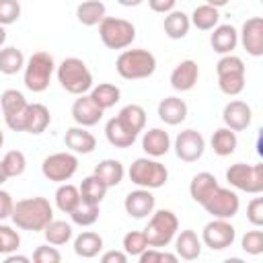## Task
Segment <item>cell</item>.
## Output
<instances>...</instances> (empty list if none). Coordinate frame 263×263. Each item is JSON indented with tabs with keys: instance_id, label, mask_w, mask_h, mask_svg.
<instances>
[{
	"instance_id": "f546056e",
	"label": "cell",
	"mask_w": 263,
	"mask_h": 263,
	"mask_svg": "<svg viewBox=\"0 0 263 263\" xmlns=\"http://www.w3.org/2000/svg\"><path fill=\"white\" fill-rule=\"evenodd\" d=\"M92 175H97V177L107 185V189H109V187H117V185L123 181L125 168H123V164H121L119 160H115V158H105V160H101V162L95 166V173H92Z\"/></svg>"
},
{
	"instance_id": "60d3db41",
	"label": "cell",
	"mask_w": 263,
	"mask_h": 263,
	"mask_svg": "<svg viewBox=\"0 0 263 263\" xmlns=\"http://www.w3.org/2000/svg\"><path fill=\"white\" fill-rule=\"evenodd\" d=\"M0 162H2V168H4L8 179L21 177L25 173V168H27V158H25V154L21 150H8Z\"/></svg>"
},
{
	"instance_id": "7c38bea8",
	"label": "cell",
	"mask_w": 263,
	"mask_h": 263,
	"mask_svg": "<svg viewBox=\"0 0 263 263\" xmlns=\"http://www.w3.org/2000/svg\"><path fill=\"white\" fill-rule=\"evenodd\" d=\"M236 238V228L230 224V220H210L201 230V242L210 247L212 251H224L232 247Z\"/></svg>"
},
{
	"instance_id": "ac0fdd59",
	"label": "cell",
	"mask_w": 263,
	"mask_h": 263,
	"mask_svg": "<svg viewBox=\"0 0 263 263\" xmlns=\"http://www.w3.org/2000/svg\"><path fill=\"white\" fill-rule=\"evenodd\" d=\"M49 123H51V115L43 103H29L27 105L25 115H23V132L39 136L49 127Z\"/></svg>"
},
{
	"instance_id": "f35d334b",
	"label": "cell",
	"mask_w": 263,
	"mask_h": 263,
	"mask_svg": "<svg viewBox=\"0 0 263 263\" xmlns=\"http://www.w3.org/2000/svg\"><path fill=\"white\" fill-rule=\"evenodd\" d=\"M43 236L47 240V245L51 247H62L66 245L70 238H72V226L64 220H51L45 230H43Z\"/></svg>"
},
{
	"instance_id": "83f0119b",
	"label": "cell",
	"mask_w": 263,
	"mask_h": 263,
	"mask_svg": "<svg viewBox=\"0 0 263 263\" xmlns=\"http://www.w3.org/2000/svg\"><path fill=\"white\" fill-rule=\"evenodd\" d=\"M115 117H117V119L121 121V125H123L127 132H132L134 136H138V134L144 132V127H146V111H144L142 105H136V103L125 105Z\"/></svg>"
},
{
	"instance_id": "f1b7e54d",
	"label": "cell",
	"mask_w": 263,
	"mask_h": 263,
	"mask_svg": "<svg viewBox=\"0 0 263 263\" xmlns=\"http://www.w3.org/2000/svg\"><path fill=\"white\" fill-rule=\"evenodd\" d=\"M88 97L92 99V103H95L101 111H107V109H111L113 105L119 103L121 90H119V86H115V84H111V82H101V84H97V86L90 88Z\"/></svg>"
},
{
	"instance_id": "44dd1931",
	"label": "cell",
	"mask_w": 263,
	"mask_h": 263,
	"mask_svg": "<svg viewBox=\"0 0 263 263\" xmlns=\"http://www.w3.org/2000/svg\"><path fill=\"white\" fill-rule=\"evenodd\" d=\"M142 150L148 154V158L164 156L171 150V136L162 127H152L144 132L142 136Z\"/></svg>"
},
{
	"instance_id": "4316f807",
	"label": "cell",
	"mask_w": 263,
	"mask_h": 263,
	"mask_svg": "<svg viewBox=\"0 0 263 263\" xmlns=\"http://www.w3.org/2000/svg\"><path fill=\"white\" fill-rule=\"evenodd\" d=\"M107 16V6L101 0H86L76 6V18L84 27L101 25V21Z\"/></svg>"
},
{
	"instance_id": "277c9868",
	"label": "cell",
	"mask_w": 263,
	"mask_h": 263,
	"mask_svg": "<svg viewBox=\"0 0 263 263\" xmlns=\"http://www.w3.org/2000/svg\"><path fill=\"white\" fill-rule=\"evenodd\" d=\"M142 232H144L150 249H162L171 240H175V236L179 232V218L171 210L152 212V216L148 220V226Z\"/></svg>"
},
{
	"instance_id": "f5cc1de1",
	"label": "cell",
	"mask_w": 263,
	"mask_h": 263,
	"mask_svg": "<svg viewBox=\"0 0 263 263\" xmlns=\"http://www.w3.org/2000/svg\"><path fill=\"white\" fill-rule=\"evenodd\" d=\"M2 263H31V259H29V257H25V255L12 253V255H6V259H4Z\"/></svg>"
},
{
	"instance_id": "ffe728a7",
	"label": "cell",
	"mask_w": 263,
	"mask_h": 263,
	"mask_svg": "<svg viewBox=\"0 0 263 263\" xmlns=\"http://www.w3.org/2000/svg\"><path fill=\"white\" fill-rule=\"evenodd\" d=\"M64 144L72 154H90L97 148V138L86 127H68Z\"/></svg>"
},
{
	"instance_id": "c3c4849f",
	"label": "cell",
	"mask_w": 263,
	"mask_h": 263,
	"mask_svg": "<svg viewBox=\"0 0 263 263\" xmlns=\"http://www.w3.org/2000/svg\"><path fill=\"white\" fill-rule=\"evenodd\" d=\"M12 208H14V199L8 191L0 189V220H6L12 216Z\"/></svg>"
},
{
	"instance_id": "d4e9b609",
	"label": "cell",
	"mask_w": 263,
	"mask_h": 263,
	"mask_svg": "<svg viewBox=\"0 0 263 263\" xmlns=\"http://www.w3.org/2000/svg\"><path fill=\"white\" fill-rule=\"evenodd\" d=\"M218 187H220V185H218V179H216L212 173L203 171V173H197V175L191 179V183H189V195H191V199H193L195 203L203 205L205 199H208Z\"/></svg>"
},
{
	"instance_id": "7a4b0ae2",
	"label": "cell",
	"mask_w": 263,
	"mask_h": 263,
	"mask_svg": "<svg viewBox=\"0 0 263 263\" xmlns=\"http://www.w3.org/2000/svg\"><path fill=\"white\" fill-rule=\"evenodd\" d=\"M55 74H58V82L62 84V88L70 95L82 97V95H88L92 88V74L80 58L62 60V64L55 68Z\"/></svg>"
},
{
	"instance_id": "d590c367",
	"label": "cell",
	"mask_w": 263,
	"mask_h": 263,
	"mask_svg": "<svg viewBox=\"0 0 263 263\" xmlns=\"http://www.w3.org/2000/svg\"><path fill=\"white\" fill-rule=\"evenodd\" d=\"M78 191H80V197L84 201H90V203H97L99 205L105 199V195H107V185L97 175H88V177L82 179Z\"/></svg>"
},
{
	"instance_id": "d6a6232c",
	"label": "cell",
	"mask_w": 263,
	"mask_h": 263,
	"mask_svg": "<svg viewBox=\"0 0 263 263\" xmlns=\"http://www.w3.org/2000/svg\"><path fill=\"white\" fill-rule=\"evenodd\" d=\"M105 136H107V142L111 146H115V148H129L136 142V138H138L132 132H127L117 117H111L105 123Z\"/></svg>"
},
{
	"instance_id": "30bf717a",
	"label": "cell",
	"mask_w": 263,
	"mask_h": 263,
	"mask_svg": "<svg viewBox=\"0 0 263 263\" xmlns=\"http://www.w3.org/2000/svg\"><path fill=\"white\" fill-rule=\"evenodd\" d=\"M78 171V158L72 152H53L43 158L41 162V173L47 181L51 183H66L74 177Z\"/></svg>"
},
{
	"instance_id": "7402d4cb",
	"label": "cell",
	"mask_w": 263,
	"mask_h": 263,
	"mask_svg": "<svg viewBox=\"0 0 263 263\" xmlns=\"http://www.w3.org/2000/svg\"><path fill=\"white\" fill-rule=\"evenodd\" d=\"M175 255L185 261H195L201 255V238L195 230H181L175 236Z\"/></svg>"
},
{
	"instance_id": "74e56055",
	"label": "cell",
	"mask_w": 263,
	"mask_h": 263,
	"mask_svg": "<svg viewBox=\"0 0 263 263\" xmlns=\"http://www.w3.org/2000/svg\"><path fill=\"white\" fill-rule=\"evenodd\" d=\"M80 201V191L76 185L72 183H62L58 189H55V205L60 212L64 214H72V210L78 205Z\"/></svg>"
},
{
	"instance_id": "681fc988",
	"label": "cell",
	"mask_w": 263,
	"mask_h": 263,
	"mask_svg": "<svg viewBox=\"0 0 263 263\" xmlns=\"http://www.w3.org/2000/svg\"><path fill=\"white\" fill-rule=\"evenodd\" d=\"M148 6H150V10H154V12L168 14V12H173V10L177 8V2H175V0H150Z\"/></svg>"
},
{
	"instance_id": "ee69618b",
	"label": "cell",
	"mask_w": 263,
	"mask_h": 263,
	"mask_svg": "<svg viewBox=\"0 0 263 263\" xmlns=\"http://www.w3.org/2000/svg\"><path fill=\"white\" fill-rule=\"evenodd\" d=\"M240 247L249 255H261L263 253V230H249L240 238Z\"/></svg>"
},
{
	"instance_id": "4dcf8cb0",
	"label": "cell",
	"mask_w": 263,
	"mask_h": 263,
	"mask_svg": "<svg viewBox=\"0 0 263 263\" xmlns=\"http://www.w3.org/2000/svg\"><path fill=\"white\" fill-rule=\"evenodd\" d=\"M189 27H191V21H189V16L183 10L175 8L173 12L164 14L162 29H164V35L168 39H183L189 33Z\"/></svg>"
},
{
	"instance_id": "7dc6e473",
	"label": "cell",
	"mask_w": 263,
	"mask_h": 263,
	"mask_svg": "<svg viewBox=\"0 0 263 263\" xmlns=\"http://www.w3.org/2000/svg\"><path fill=\"white\" fill-rule=\"evenodd\" d=\"M247 220L253 226H263V197H253L247 205Z\"/></svg>"
},
{
	"instance_id": "e575fe53",
	"label": "cell",
	"mask_w": 263,
	"mask_h": 263,
	"mask_svg": "<svg viewBox=\"0 0 263 263\" xmlns=\"http://www.w3.org/2000/svg\"><path fill=\"white\" fill-rule=\"evenodd\" d=\"M210 144H212V150H214L218 156H230V154L236 150V146H238V138H236V134H234L232 129L220 127V129H216V132L212 134Z\"/></svg>"
},
{
	"instance_id": "484cf974",
	"label": "cell",
	"mask_w": 263,
	"mask_h": 263,
	"mask_svg": "<svg viewBox=\"0 0 263 263\" xmlns=\"http://www.w3.org/2000/svg\"><path fill=\"white\" fill-rule=\"evenodd\" d=\"M103 251V236L92 230H84L74 238V253L82 259H92Z\"/></svg>"
},
{
	"instance_id": "8992f818",
	"label": "cell",
	"mask_w": 263,
	"mask_h": 263,
	"mask_svg": "<svg viewBox=\"0 0 263 263\" xmlns=\"http://www.w3.org/2000/svg\"><path fill=\"white\" fill-rule=\"evenodd\" d=\"M55 72V62L51 58V53L47 51H35L27 64H25V74H23V82L31 92H43L47 90L51 76Z\"/></svg>"
},
{
	"instance_id": "ba28073f",
	"label": "cell",
	"mask_w": 263,
	"mask_h": 263,
	"mask_svg": "<svg viewBox=\"0 0 263 263\" xmlns=\"http://www.w3.org/2000/svg\"><path fill=\"white\" fill-rule=\"evenodd\" d=\"M99 37L109 49H125L136 39V27L127 18L105 16L99 25Z\"/></svg>"
},
{
	"instance_id": "8fae6325",
	"label": "cell",
	"mask_w": 263,
	"mask_h": 263,
	"mask_svg": "<svg viewBox=\"0 0 263 263\" xmlns=\"http://www.w3.org/2000/svg\"><path fill=\"white\" fill-rule=\"evenodd\" d=\"M208 214H212V218H216V220H230V218H234L236 214H238V210H240V199H238V195L232 191V189H228V187H218L208 199H205V203L201 205Z\"/></svg>"
},
{
	"instance_id": "bcb514c9",
	"label": "cell",
	"mask_w": 263,
	"mask_h": 263,
	"mask_svg": "<svg viewBox=\"0 0 263 263\" xmlns=\"http://www.w3.org/2000/svg\"><path fill=\"white\" fill-rule=\"evenodd\" d=\"M31 263H62V253L51 245H41L33 251Z\"/></svg>"
},
{
	"instance_id": "3957f363",
	"label": "cell",
	"mask_w": 263,
	"mask_h": 263,
	"mask_svg": "<svg viewBox=\"0 0 263 263\" xmlns=\"http://www.w3.org/2000/svg\"><path fill=\"white\" fill-rule=\"evenodd\" d=\"M115 70L125 80L150 78L156 70V58L148 49H123L117 55Z\"/></svg>"
},
{
	"instance_id": "ab89813d",
	"label": "cell",
	"mask_w": 263,
	"mask_h": 263,
	"mask_svg": "<svg viewBox=\"0 0 263 263\" xmlns=\"http://www.w3.org/2000/svg\"><path fill=\"white\" fill-rule=\"evenodd\" d=\"M99 214H101V210H99L97 203L84 201V199L80 197V201H78V205L72 210L70 218H72V222L78 224V226H90V224H95V222L99 220Z\"/></svg>"
},
{
	"instance_id": "6f0895ef",
	"label": "cell",
	"mask_w": 263,
	"mask_h": 263,
	"mask_svg": "<svg viewBox=\"0 0 263 263\" xmlns=\"http://www.w3.org/2000/svg\"><path fill=\"white\" fill-rule=\"evenodd\" d=\"M6 179H8V177H6V173H4V168H2V162H0V185H2V183H4Z\"/></svg>"
},
{
	"instance_id": "d6986e66",
	"label": "cell",
	"mask_w": 263,
	"mask_h": 263,
	"mask_svg": "<svg viewBox=\"0 0 263 263\" xmlns=\"http://www.w3.org/2000/svg\"><path fill=\"white\" fill-rule=\"evenodd\" d=\"M105 111H101L92 99L88 95H82L78 97L74 103H72V119L78 123V127H92L101 121Z\"/></svg>"
},
{
	"instance_id": "9a60e30c",
	"label": "cell",
	"mask_w": 263,
	"mask_h": 263,
	"mask_svg": "<svg viewBox=\"0 0 263 263\" xmlns=\"http://www.w3.org/2000/svg\"><path fill=\"white\" fill-rule=\"evenodd\" d=\"M123 208H125L127 216L136 218V220H142V218L152 216V212L156 208V197L148 189H136V191H129L125 195Z\"/></svg>"
},
{
	"instance_id": "5bb4252c",
	"label": "cell",
	"mask_w": 263,
	"mask_h": 263,
	"mask_svg": "<svg viewBox=\"0 0 263 263\" xmlns=\"http://www.w3.org/2000/svg\"><path fill=\"white\" fill-rule=\"evenodd\" d=\"M238 41L242 43L245 51L253 58L263 55V18L261 16H251L242 23Z\"/></svg>"
},
{
	"instance_id": "8d00e7d4",
	"label": "cell",
	"mask_w": 263,
	"mask_h": 263,
	"mask_svg": "<svg viewBox=\"0 0 263 263\" xmlns=\"http://www.w3.org/2000/svg\"><path fill=\"white\" fill-rule=\"evenodd\" d=\"M25 55L21 49L16 47H2L0 49V72L6 74V76H12L21 70H25Z\"/></svg>"
},
{
	"instance_id": "6da1fadb",
	"label": "cell",
	"mask_w": 263,
	"mask_h": 263,
	"mask_svg": "<svg viewBox=\"0 0 263 263\" xmlns=\"http://www.w3.org/2000/svg\"><path fill=\"white\" fill-rule=\"evenodd\" d=\"M10 220L21 230L43 232L45 226L53 220V208H51L49 199H45V197H39V195L25 197V199L14 201Z\"/></svg>"
},
{
	"instance_id": "7bdbcfd3",
	"label": "cell",
	"mask_w": 263,
	"mask_h": 263,
	"mask_svg": "<svg viewBox=\"0 0 263 263\" xmlns=\"http://www.w3.org/2000/svg\"><path fill=\"white\" fill-rule=\"evenodd\" d=\"M21 245V236L14 228L0 224V255H12L16 253Z\"/></svg>"
},
{
	"instance_id": "836d02e7",
	"label": "cell",
	"mask_w": 263,
	"mask_h": 263,
	"mask_svg": "<svg viewBox=\"0 0 263 263\" xmlns=\"http://www.w3.org/2000/svg\"><path fill=\"white\" fill-rule=\"evenodd\" d=\"M27 105L29 103H27L25 95L21 90H16V88H6L0 95V107H2V113H4V121L14 117V115H18V113H23L27 109Z\"/></svg>"
},
{
	"instance_id": "603a6c76",
	"label": "cell",
	"mask_w": 263,
	"mask_h": 263,
	"mask_svg": "<svg viewBox=\"0 0 263 263\" xmlns=\"http://www.w3.org/2000/svg\"><path fill=\"white\" fill-rule=\"evenodd\" d=\"M210 45L220 55H230L238 45V31L232 25H218L210 35Z\"/></svg>"
},
{
	"instance_id": "4fadbf2b",
	"label": "cell",
	"mask_w": 263,
	"mask_h": 263,
	"mask_svg": "<svg viewBox=\"0 0 263 263\" xmlns=\"http://www.w3.org/2000/svg\"><path fill=\"white\" fill-rule=\"evenodd\" d=\"M205 152V140L195 129H183L175 138V154L183 162H197Z\"/></svg>"
},
{
	"instance_id": "5b68a950",
	"label": "cell",
	"mask_w": 263,
	"mask_h": 263,
	"mask_svg": "<svg viewBox=\"0 0 263 263\" xmlns=\"http://www.w3.org/2000/svg\"><path fill=\"white\" fill-rule=\"evenodd\" d=\"M127 175H129V181L134 185H138L140 189H148V191L158 189L168 181V168L162 162L148 158V156L136 158L129 164Z\"/></svg>"
},
{
	"instance_id": "e0dca14e",
	"label": "cell",
	"mask_w": 263,
	"mask_h": 263,
	"mask_svg": "<svg viewBox=\"0 0 263 263\" xmlns=\"http://www.w3.org/2000/svg\"><path fill=\"white\" fill-rule=\"evenodd\" d=\"M197 78H199V66H197V62L183 60L171 72V86L177 92H187V90H191L197 84Z\"/></svg>"
},
{
	"instance_id": "816d5d0a",
	"label": "cell",
	"mask_w": 263,
	"mask_h": 263,
	"mask_svg": "<svg viewBox=\"0 0 263 263\" xmlns=\"http://www.w3.org/2000/svg\"><path fill=\"white\" fill-rule=\"evenodd\" d=\"M160 249H146L142 255H140V259H138V263H158L160 261Z\"/></svg>"
},
{
	"instance_id": "680465c9",
	"label": "cell",
	"mask_w": 263,
	"mask_h": 263,
	"mask_svg": "<svg viewBox=\"0 0 263 263\" xmlns=\"http://www.w3.org/2000/svg\"><path fill=\"white\" fill-rule=\"evenodd\" d=\"M2 144H4V134H2V129H0V148H2Z\"/></svg>"
},
{
	"instance_id": "11a10c76",
	"label": "cell",
	"mask_w": 263,
	"mask_h": 263,
	"mask_svg": "<svg viewBox=\"0 0 263 263\" xmlns=\"http://www.w3.org/2000/svg\"><path fill=\"white\" fill-rule=\"evenodd\" d=\"M222 263H247V261L240 259V257H228V259H224Z\"/></svg>"
},
{
	"instance_id": "9c48e42d",
	"label": "cell",
	"mask_w": 263,
	"mask_h": 263,
	"mask_svg": "<svg viewBox=\"0 0 263 263\" xmlns=\"http://www.w3.org/2000/svg\"><path fill=\"white\" fill-rule=\"evenodd\" d=\"M226 181L238 191L259 195L263 191V164L261 162L257 164L234 162L226 171Z\"/></svg>"
},
{
	"instance_id": "b9f144b4",
	"label": "cell",
	"mask_w": 263,
	"mask_h": 263,
	"mask_svg": "<svg viewBox=\"0 0 263 263\" xmlns=\"http://www.w3.org/2000/svg\"><path fill=\"white\" fill-rule=\"evenodd\" d=\"M146 249H150V247H148V240L142 230H129L123 236V253L127 257H140Z\"/></svg>"
},
{
	"instance_id": "f907efd6",
	"label": "cell",
	"mask_w": 263,
	"mask_h": 263,
	"mask_svg": "<svg viewBox=\"0 0 263 263\" xmlns=\"http://www.w3.org/2000/svg\"><path fill=\"white\" fill-rule=\"evenodd\" d=\"M99 263H127V255L119 249H111V251H105L101 255Z\"/></svg>"
},
{
	"instance_id": "db71d44e",
	"label": "cell",
	"mask_w": 263,
	"mask_h": 263,
	"mask_svg": "<svg viewBox=\"0 0 263 263\" xmlns=\"http://www.w3.org/2000/svg\"><path fill=\"white\" fill-rule=\"evenodd\" d=\"M158 263H179V257L175 253H168V251H162L160 253V261Z\"/></svg>"
},
{
	"instance_id": "1f68e13d",
	"label": "cell",
	"mask_w": 263,
	"mask_h": 263,
	"mask_svg": "<svg viewBox=\"0 0 263 263\" xmlns=\"http://www.w3.org/2000/svg\"><path fill=\"white\" fill-rule=\"evenodd\" d=\"M191 25H195L199 31H214L218 27V21H220V12H218V6L214 4H199L195 6V10L191 12L189 16Z\"/></svg>"
},
{
	"instance_id": "52a82bcc",
	"label": "cell",
	"mask_w": 263,
	"mask_h": 263,
	"mask_svg": "<svg viewBox=\"0 0 263 263\" xmlns=\"http://www.w3.org/2000/svg\"><path fill=\"white\" fill-rule=\"evenodd\" d=\"M218 74V88L226 97H236L245 90V62L238 55H222L216 64Z\"/></svg>"
},
{
	"instance_id": "cb8c5ba5",
	"label": "cell",
	"mask_w": 263,
	"mask_h": 263,
	"mask_svg": "<svg viewBox=\"0 0 263 263\" xmlns=\"http://www.w3.org/2000/svg\"><path fill=\"white\" fill-rule=\"evenodd\" d=\"M187 103L179 97H166L158 103V117L166 125H179L187 119Z\"/></svg>"
},
{
	"instance_id": "f6af8a7d",
	"label": "cell",
	"mask_w": 263,
	"mask_h": 263,
	"mask_svg": "<svg viewBox=\"0 0 263 263\" xmlns=\"http://www.w3.org/2000/svg\"><path fill=\"white\" fill-rule=\"evenodd\" d=\"M21 16V4L16 0H0V25H12Z\"/></svg>"
},
{
	"instance_id": "2e32d148",
	"label": "cell",
	"mask_w": 263,
	"mask_h": 263,
	"mask_svg": "<svg viewBox=\"0 0 263 263\" xmlns=\"http://www.w3.org/2000/svg\"><path fill=\"white\" fill-rule=\"evenodd\" d=\"M251 119H253V111L251 107L245 103V101H230L224 105V111H222V121H224V127L232 129L234 134L236 132H242L251 125Z\"/></svg>"
},
{
	"instance_id": "9f6ffc18",
	"label": "cell",
	"mask_w": 263,
	"mask_h": 263,
	"mask_svg": "<svg viewBox=\"0 0 263 263\" xmlns=\"http://www.w3.org/2000/svg\"><path fill=\"white\" fill-rule=\"evenodd\" d=\"M6 43V29L0 25V49H2V45Z\"/></svg>"
}]
</instances>
